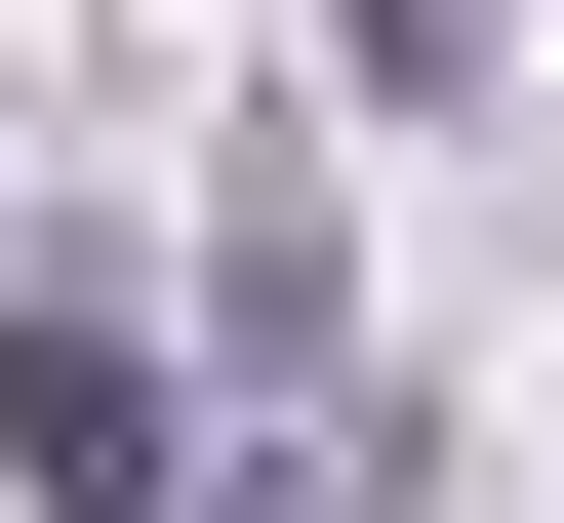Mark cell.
Instances as JSON below:
<instances>
[{"label":"cell","mask_w":564,"mask_h":523,"mask_svg":"<svg viewBox=\"0 0 564 523\" xmlns=\"http://www.w3.org/2000/svg\"><path fill=\"white\" fill-rule=\"evenodd\" d=\"M0 443H41V523H202V403H162V323H121V282H41V323H0Z\"/></svg>","instance_id":"1"}]
</instances>
